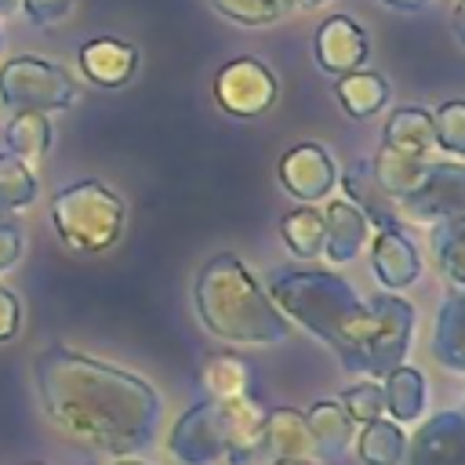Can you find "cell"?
Masks as SVG:
<instances>
[{
  "mask_svg": "<svg viewBox=\"0 0 465 465\" xmlns=\"http://www.w3.org/2000/svg\"><path fill=\"white\" fill-rule=\"evenodd\" d=\"M403 443H407L403 425H396V421H389V418H374V421H367V425L360 429V436H356V454H360L363 465H400Z\"/></svg>",
  "mask_w": 465,
  "mask_h": 465,
  "instance_id": "cell-29",
  "label": "cell"
},
{
  "mask_svg": "<svg viewBox=\"0 0 465 465\" xmlns=\"http://www.w3.org/2000/svg\"><path fill=\"white\" fill-rule=\"evenodd\" d=\"M338 182L334 160L323 145L316 142H302L294 149H287L280 156V185L298 200V203H320L331 196Z\"/></svg>",
  "mask_w": 465,
  "mask_h": 465,
  "instance_id": "cell-11",
  "label": "cell"
},
{
  "mask_svg": "<svg viewBox=\"0 0 465 465\" xmlns=\"http://www.w3.org/2000/svg\"><path fill=\"white\" fill-rule=\"evenodd\" d=\"M400 465H465V418L461 411H440L425 418L403 443Z\"/></svg>",
  "mask_w": 465,
  "mask_h": 465,
  "instance_id": "cell-10",
  "label": "cell"
},
{
  "mask_svg": "<svg viewBox=\"0 0 465 465\" xmlns=\"http://www.w3.org/2000/svg\"><path fill=\"white\" fill-rule=\"evenodd\" d=\"M22 327V305H18V294L0 287V345L11 341Z\"/></svg>",
  "mask_w": 465,
  "mask_h": 465,
  "instance_id": "cell-35",
  "label": "cell"
},
{
  "mask_svg": "<svg viewBox=\"0 0 465 465\" xmlns=\"http://www.w3.org/2000/svg\"><path fill=\"white\" fill-rule=\"evenodd\" d=\"M134 65H138V51L113 36H98L80 47V69L98 87H124L134 76Z\"/></svg>",
  "mask_w": 465,
  "mask_h": 465,
  "instance_id": "cell-16",
  "label": "cell"
},
{
  "mask_svg": "<svg viewBox=\"0 0 465 465\" xmlns=\"http://www.w3.org/2000/svg\"><path fill=\"white\" fill-rule=\"evenodd\" d=\"M265 294L287 320L327 341L349 374H363L367 305L349 280L323 269H272Z\"/></svg>",
  "mask_w": 465,
  "mask_h": 465,
  "instance_id": "cell-2",
  "label": "cell"
},
{
  "mask_svg": "<svg viewBox=\"0 0 465 465\" xmlns=\"http://www.w3.org/2000/svg\"><path fill=\"white\" fill-rule=\"evenodd\" d=\"M305 4H327V0H305Z\"/></svg>",
  "mask_w": 465,
  "mask_h": 465,
  "instance_id": "cell-41",
  "label": "cell"
},
{
  "mask_svg": "<svg viewBox=\"0 0 465 465\" xmlns=\"http://www.w3.org/2000/svg\"><path fill=\"white\" fill-rule=\"evenodd\" d=\"M225 18L240 22V25H269L276 22L294 0H211Z\"/></svg>",
  "mask_w": 465,
  "mask_h": 465,
  "instance_id": "cell-32",
  "label": "cell"
},
{
  "mask_svg": "<svg viewBox=\"0 0 465 465\" xmlns=\"http://www.w3.org/2000/svg\"><path fill=\"white\" fill-rule=\"evenodd\" d=\"M262 447H269L276 458H312V440H309L302 411H294V407L265 411Z\"/></svg>",
  "mask_w": 465,
  "mask_h": 465,
  "instance_id": "cell-24",
  "label": "cell"
},
{
  "mask_svg": "<svg viewBox=\"0 0 465 465\" xmlns=\"http://www.w3.org/2000/svg\"><path fill=\"white\" fill-rule=\"evenodd\" d=\"M461 203H465V171H461V163H440V160H432V171H429L425 185L414 196L400 200L396 207L411 222L440 225L447 218H458L461 214Z\"/></svg>",
  "mask_w": 465,
  "mask_h": 465,
  "instance_id": "cell-9",
  "label": "cell"
},
{
  "mask_svg": "<svg viewBox=\"0 0 465 465\" xmlns=\"http://www.w3.org/2000/svg\"><path fill=\"white\" fill-rule=\"evenodd\" d=\"M167 450L182 465H211V461L225 458V414H222V403L203 400V403L189 407L171 425Z\"/></svg>",
  "mask_w": 465,
  "mask_h": 465,
  "instance_id": "cell-8",
  "label": "cell"
},
{
  "mask_svg": "<svg viewBox=\"0 0 465 465\" xmlns=\"http://www.w3.org/2000/svg\"><path fill=\"white\" fill-rule=\"evenodd\" d=\"M432 138L440 149L461 156L465 153V102L454 98L432 113Z\"/></svg>",
  "mask_w": 465,
  "mask_h": 465,
  "instance_id": "cell-31",
  "label": "cell"
},
{
  "mask_svg": "<svg viewBox=\"0 0 465 465\" xmlns=\"http://www.w3.org/2000/svg\"><path fill=\"white\" fill-rule=\"evenodd\" d=\"M22 7H25L33 25H54V22H62L69 15L73 0H22Z\"/></svg>",
  "mask_w": 465,
  "mask_h": 465,
  "instance_id": "cell-34",
  "label": "cell"
},
{
  "mask_svg": "<svg viewBox=\"0 0 465 465\" xmlns=\"http://www.w3.org/2000/svg\"><path fill=\"white\" fill-rule=\"evenodd\" d=\"M381 4H389V7H396V11H418V7H425L429 0H381Z\"/></svg>",
  "mask_w": 465,
  "mask_h": 465,
  "instance_id": "cell-37",
  "label": "cell"
},
{
  "mask_svg": "<svg viewBox=\"0 0 465 465\" xmlns=\"http://www.w3.org/2000/svg\"><path fill=\"white\" fill-rule=\"evenodd\" d=\"M367 33L345 18V15H331L320 29H316V40H312V54H316V65L323 73H334V76H345V73H356L363 62H367Z\"/></svg>",
  "mask_w": 465,
  "mask_h": 465,
  "instance_id": "cell-12",
  "label": "cell"
},
{
  "mask_svg": "<svg viewBox=\"0 0 465 465\" xmlns=\"http://www.w3.org/2000/svg\"><path fill=\"white\" fill-rule=\"evenodd\" d=\"M338 403L360 425H367L374 418H385V396H381V385L378 381H356V385H349Z\"/></svg>",
  "mask_w": 465,
  "mask_h": 465,
  "instance_id": "cell-33",
  "label": "cell"
},
{
  "mask_svg": "<svg viewBox=\"0 0 465 465\" xmlns=\"http://www.w3.org/2000/svg\"><path fill=\"white\" fill-rule=\"evenodd\" d=\"M33 200H36V174H33V167L4 149L0 153V211H22Z\"/></svg>",
  "mask_w": 465,
  "mask_h": 465,
  "instance_id": "cell-30",
  "label": "cell"
},
{
  "mask_svg": "<svg viewBox=\"0 0 465 465\" xmlns=\"http://www.w3.org/2000/svg\"><path fill=\"white\" fill-rule=\"evenodd\" d=\"M421 251L414 247L411 232L403 225L378 229L371 247V272L385 291H403L421 276Z\"/></svg>",
  "mask_w": 465,
  "mask_h": 465,
  "instance_id": "cell-13",
  "label": "cell"
},
{
  "mask_svg": "<svg viewBox=\"0 0 465 465\" xmlns=\"http://www.w3.org/2000/svg\"><path fill=\"white\" fill-rule=\"evenodd\" d=\"M33 465H40V461H33Z\"/></svg>",
  "mask_w": 465,
  "mask_h": 465,
  "instance_id": "cell-43",
  "label": "cell"
},
{
  "mask_svg": "<svg viewBox=\"0 0 465 465\" xmlns=\"http://www.w3.org/2000/svg\"><path fill=\"white\" fill-rule=\"evenodd\" d=\"M0 51H4V33H0Z\"/></svg>",
  "mask_w": 465,
  "mask_h": 465,
  "instance_id": "cell-42",
  "label": "cell"
},
{
  "mask_svg": "<svg viewBox=\"0 0 465 465\" xmlns=\"http://www.w3.org/2000/svg\"><path fill=\"white\" fill-rule=\"evenodd\" d=\"M193 302L200 323L229 345H272L291 334V320L272 305L232 251H222L200 265Z\"/></svg>",
  "mask_w": 465,
  "mask_h": 465,
  "instance_id": "cell-3",
  "label": "cell"
},
{
  "mask_svg": "<svg viewBox=\"0 0 465 465\" xmlns=\"http://www.w3.org/2000/svg\"><path fill=\"white\" fill-rule=\"evenodd\" d=\"M116 465H145V461H134V458H120Z\"/></svg>",
  "mask_w": 465,
  "mask_h": 465,
  "instance_id": "cell-40",
  "label": "cell"
},
{
  "mask_svg": "<svg viewBox=\"0 0 465 465\" xmlns=\"http://www.w3.org/2000/svg\"><path fill=\"white\" fill-rule=\"evenodd\" d=\"M18 254H22V232H18V225L0 218V272L11 269L18 262Z\"/></svg>",
  "mask_w": 465,
  "mask_h": 465,
  "instance_id": "cell-36",
  "label": "cell"
},
{
  "mask_svg": "<svg viewBox=\"0 0 465 465\" xmlns=\"http://www.w3.org/2000/svg\"><path fill=\"white\" fill-rule=\"evenodd\" d=\"M334 94H338L341 109H345L352 120H367V116H374V113L389 102V84H385L381 73H363V69H356V73L338 76Z\"/></svg>",
  "mask_w": 465,
  "mask_h": 465,
  "instance_id": "cell-25",
  "label": "cell"
},
{
  "mask_svg": "<svg viewBox=\"0 0 465 465\" xmlns=\"http://www.w3.org/2000/svg\"><path fill=\"white\" fill-rule=\"evenodd\" d=\"M7 153L18 156L22 163H36L51 149V120L47 113H15L4 127Z\"/></svg>",
  "mask_w": 465,
  "mask_h": 465,
  "instance_id": "cell-26",
  "label": "cell"
},
{
  "mask_svg": "<svg viewBox=\"0 0 465 465\" xmlns=\"http://www.w3.org/2000/svg\"><path fill=\"white\" fill-rule=\"evenodd\" d=\"M381 145L385 149H396V153H407V156H429L436 149V138H432V113L418 109V105H403L389 116L385 124V134H381Z\"/></svg>",
  "mask_w": 465,
  "mask_h": 465,
  "instance_id": "cell-23",
  "label": "cell"
},
{
  "mask_svg": "<svg viewBox=\"0 0 465 465\" xmlns=\"http://www.w3.org/2000/svg\"><path fill=\"white\" fill-rule=\"evenodd\" d=\"M367 338H363V374L385 378L396 363H403L411 334H414V305L400 294L378 291L367 302Z\"/></svg>",
  "mask_w": 465,
  "mask_h": 465,
  "instance_id": "cell-6",
  "label": "cell"
},
{
  "mask_svg": "<svg viewBox=\"0 0 465 465\" xmlns=\"http://www.w3.org/2000/svg\"><path fill=\"white\" fill-rule=\"evenodd\" d=\"M251 378H254L251 363L236 352H214L200 367V385H203L207 400H214V403L251 396Z\"/></svg>",
  "mask_w": 465,
  "mask_h": 465,
  "instance_id": "cell-22",
  "label": "cell"
},
{
  "mask_svg": "<svg viewBox=\"0 0 465 465\" xmlns=\"http://www.w3.org/2000/svg\"><path fill=\"white\" fill-rule=\"evenodd\" d=\"M11 7H15V0H0V15H7Z\"/></svg>",
  "mask_w": 465,
  "mask_h": 465,
  "instance_id": "cell-39",
  "label": "cell"
},
{
  "mask_svg": "<svg viewBox=\"0 0 465 465\" xmlns=\"http://www.w3.org/2000/svg\"><path fill=\"white\" fill-rule=\"evenodd\" d=\"M36 392L54 425L116 458L153 443L160 425L156 389L120 367L91 360L65 345H47L33 363Z\"/></svg>",
  "mask_w": 465,
  "mask_h": 465,
  "instance_id": "cell-1",
  "label": "cell"
},
{
  "mask_svg": "<svg viewBox=\"0 0 465 465\" xmlns=\"http://www.w3.org/2000/svg\"><path fill=\"white\" fill-rule=\"evenodd\" d=\"M436 269L450 280V291H465V218H447L432 225Z\"/></svg>",
  "mask_w": 465,
  "mask_h": 465,
  "instance_id": "cell-28",
  "label": "cell"
},
{
  "mask_svg": "<svg viewBox=\"0 0 465 465\" xmlns=\"http://www.w3.org/2000/svg\"><path fill=\"white\" fill-rule=\"evenodd\" d=\"M222 414H225V458L232 465L251 461L262 450L265 407L254 396H240V400H225Z\"/></svg>",
  "mask_w": 465,
  "mask_h": 465,
  "instance_id": "cell-15",
  "label": "cell"
},
{
  "mask_svg": "<svg viewBox=\"0 0 465 465\" xmlns=\"http://www.w3.org/2000/svg\"><path fill=\"white\" fill-rule=\"evenodd\" d=\"M302 418H305V429L312 440V454L334 458L352 443V418L341 411L338 400H316Z\"/></svg>",
  "mask_w": 465,
  "mask_h": 465,
  "instance_id": "cell-21",
  "label": "cell"
},
{
  "mask_svg": "<svg viewBox=\"0 0 465 465\" xmlns=\"http://www.w3.org/2000/svg\"><path fill=\"white\" fill-rule=\"evenodd\" d=\"M320 214H323V251L320 254H327L331 262H352L371 236L367 218L349 200H331Z\"/></svg>",
  "mask_w": 465,
  "mask_h": 465,
  "instance_id": "cell-17",
  "label": "cell"
},
{
  "mask_svg": "<svg viewBox=\"0 0 465 465\" xmlns=\"http://www.w3.org/2000/svg\"><path fill=\"white\" fill-rule=\"evenodd\" d=\"M214 102L229 116H262L276 102V76L258 58H232L214 76Z\"/></svg>",
  "mask_w": 465,
  "mask_h": 465,
  "instance_id": "cell-7",
  "label": "cell"
},
{
  "mask_svg": "<svg viewBox=\"0 0 465 465\" xmlns=\"http://www.w3.org/2000/svg\"><path fill=\"white\" fill-rule=\"evenodd\" d=\"M280 240L302 262L320 258V251H323V214L316 207H294V211H287L280 218Z\"/></svg>",
  "mask_w": 465,
  "mask_h": 465,
  "instance_id": "cell-27",
  "label": "cell"
},
{
  "mask_svg": "<svg viewBox=\"0 0 465 465\" xmlns=\"http://www.w3.org/2000/svg\"><path fill=\"white\" fill-rule=\"evenodd\" d=\"M272 465H312V458H276Z\"/></svg>",
  "mask_w": 465,
  "mask_h": 465,
  "instance_id": "cell-38",
  "label": "cell"
},
{
  "mask_svg": "<svg viewBox=\"0 0 465 465\" xmlns=\"http://www.w3.org/2000/svg\"><path fill=\"white\" fill-rule=\"evenodd\" d=\"M432 356L447 371H465V294L450 291L447 302L436 309V334H432Z\"/></svg>",
  "mask_w": 465,
  "mask_h": 465,
  "instance_id": "cell-19",
  "label": "cell"
},
{
  "mask_svg": "<svg viewBox=\"0 0 465 465\" xmlns=\"http://www.w3.org/2000/svg\"><path fill=\"white\" fill-rule=\"evenodd\" d=\"M371 171H374L378 185L385 189V196H392L400 203V200L414 196L425 185V178L432 171V160L429 156H407V153H396V149L381 145L378 156L371 160Z\"/></svg>",
  "mask_w": 465,
  "mask_h": 465,
  "instance_id": "cell-18",
  "label": "cell"
},
{
  "mask_svg": "<svg viewBox=\"0 0 465 465\" xmlns=\"http://www.w3.org/2000/svg\"><path fill=\"white\" fill-rule=\"evenodd\" d=\"M341 185H345V196L349 203L367 218V225L374 229H392L400 225V207L392 196H385V189L378 185L374 171H371V160H356L345 167L341 174Z\"/></svg>",
  "mask_w": 465,
  "mask_h": 465,
  "instance_id": "cell-14",
  "label": "cell"
},
{
  "mask_svg": "<svg viewBox=\"0 0 465 465\" xmlns=\"http://www.w3.org/2000/svg\"><path fill=\"white\" fill-rule=\"evenodd\" d=\"M381 396H385V414H389V421L411 425V421H418L421 411H425V374H421L414 363H396V367L385 374Z\"/></svg>",
  "mask_w": 465,
  "mask_h": 465,
  "instance_id": "cell-20",
  "label": "cell"
},
{
  "mask_svg": "<svg viewBox=\"0 0 465 465\" xmlns=\"http://www.w3.org/2000/svg\"><path fill=\"white\" fill-rule=\"evenodd\" d=\"M0 102L11 113H58L76 102V84L62 65L18 54L0 69Z\"/></svg>",
  "mask_w": 465,
  "mask_h": 465,
  "instance_id": "cell-5",
  "label": "cell"
},
{
  "mask_svg": "<svg viewBox=\"0 0 465 465\" xmlns=\"http://www.w3.org/2000/svg\"><path fill=\"white\" fill-rule=\"evenodd\" d=\"M54 232L87 254L109 251L124 229V200L102 182H76L51 200Z\"/></svg>",
  "mask_w": 465,
  "mask_h": 465,
  "instance_id": "cell-4",
  "label": "cell"
}]
</instances>
